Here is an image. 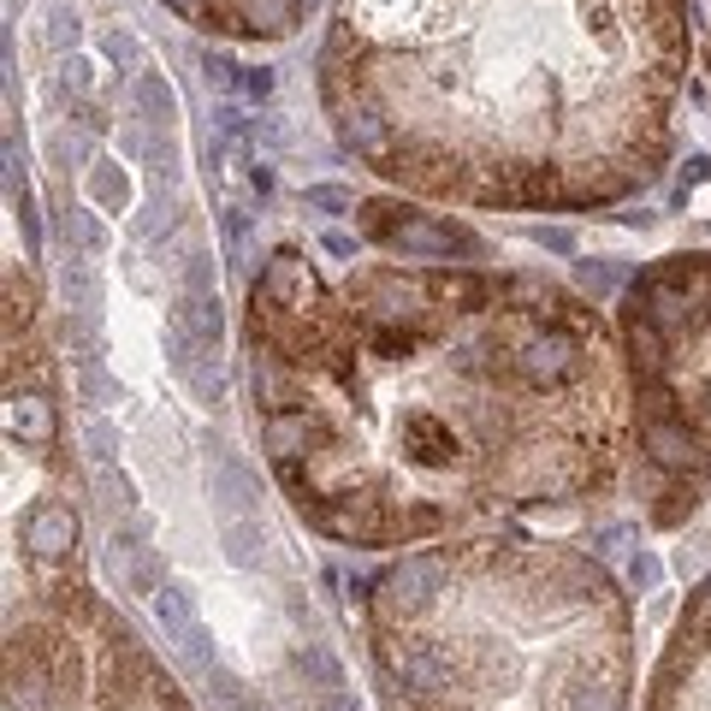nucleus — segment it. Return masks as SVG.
Masks as SVG:
<instances>
[{
	"label": "nucleus",
	"instance_id": "f257e3e1",
	"mask_svg": "<svg viewBox=\"0 0 711 711\" xmlns=\"http://www.w3.org/2000/svg\"><path fill=\"white\" fill-rule=\"evenodd\" d=\"M693 0H332L321 101L380 179L469 208H605L658 179Z\"/></svg>",
	"mask_w": 711,
	"mask_h": 711
},
{
	"label": "nucleus",
	"instance_id": "f03ea898",
	"mask_svg": "<svg viewBox=\"0 0 711 711\" xmlns=\"http://www.w3.org/2000/svg\"><path fill=\"white\" fill-rule=\"evenodd\" d=\"M622 351L652 521L670 528L711 474V255H664L622 291Z\"/></svg>",
	"mask_w": 711,
	"mask_h": 711
},
{
	"label": "nucleus",
	"instance_id": "7ed1b4c3",
	"mask_svg": "<svg viewBox=\"0 0 711 711\" xmlns=\"http://www.w3.org/2000/svg\"><path fill=\"white\" fill-rule=\"evenodd\" d=\"M314 7L321 0H167V12H179L184 24L231 42H285L309 24Z\"/></svg>",
	"mask_w": 711,
	"mask_h": 711
},
{
	"label": "nucleus",
	"instance_id": "20e7f679",
	"mask_svg": "<svg viewBox=\"0 0 711 711\" xmlns=\"http://www.w3.org/2000/svg\"><path fill=\"white\" fill-rule=\"evenodd\" d=\"M362 231L386 250H403L410 261H427V255H451V250H469L481 255V238L462 231L439 214H415V208H386V202H362Z\"/></svg>",
	"mask_w": 711,
	"mask_h": 711
},
{
	"label": "nucleus",
	"instance_id": "39448f33",
	"mask_svg": "<svg viewBox=\"0 0 711 711\" xmlns=\"http://www.w3.org/2000/svg\"><path fill=\"white\" fill-rule=\"evenodd\" d=\"M19 540L36 563H60V558H71V546H78V511L60 504V498H36L31 511H24Z\"/></svg>",
	"mask_w": 711,
	"mask_h": 711
},
{
	"label": "nucleus",
	"instance_id": "423d86ee",
	"mask_svg": "<svg viewBox=\"0 0 711 711\" xmlns=\"http://www.w3.org/2000/svg\"><path fill=\"white\" fill-rule=\"evenodd\" d=\"M7 421H12V439H24L31 451H54L60 445V410H54L48 391H7Z\"/></svg>",
	"mask_w": 711,
	"mask_h": 711
},
{
	"label": "nucleus",
	"instance_id": "0eeeda50",
	"mask_svg": "<svg viewBox=\"0 0 711 711\" xmlns=\"http://www.w3.org/2000/svg\"><path fill=\"white\" fill-rule=\"evenodd\" d=\"M261 546H267V534H261L255 521H226V558H231V563L255 570V563H261Z\"/></svg>",
	"mask_w": 711,
	"mask_h": 711
},
{
	"label": "nucleus",
	"instance_id": "6e6552de",
	"mask_svg": "<svg viewBox=\"0 0 711 711\" xmlns=\"http://www.w3.org/2000/svg\"><path fill=\"white\" fill-rule=\"evenodd\" d=\"M154 605H161L167 634H179V641H184V634L196 629V622H191V605H184V593H179V587H161V593H154Z\"/></svg>",
	"mask_w": 711,
	"mask_h": 711
},
{
	"label": "nucleus",
	"instance_id": "1a4fd4ad",
	"mask_svg": "<svg viewBox=\"0 0 711 711\" xmlns=\"http://www.w3.org/2000/svg\"><path fill=\"white\" fill-rule=\"evenodd\" d=\"M66 231H78V243H83V250H101V243H107V231H101V220H95L90 208H71Z\"/></svg>",
	"mask_w": 711,
	"mask_h": 711
},
{
	"label": "nucleus",
	"instance_id": "9d476101",
	"mask_svg": "<svg viewBox=\"0 0 711 711\" xmlns=\"http://www.w3.org/2000/svg\"><path fill=\"white\" fill-rule=\"evenodd\" d=\"M95 196L107 202V208H119V202H125V179H119V172H107V167H95Z\"/></svg>",
	"mask_w": 711,
	"mask_h": 711
},
{
	"label": "nucleus",
	"instance_id": "9b49d317",
	"mask_svg": "<svg viewBox=\"0 0 711 711\" xmlns=\"http://www.w3.org/2000/svg\"><path fill=\"white\" fill-rule=\"evenodd\" d=\"M309 202H314V208H356V196H351V191H339V184H314Z\"/></svg>",
	"mask_w": 711,
	"mask_h": 711
}]
</instances>
